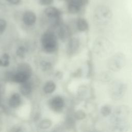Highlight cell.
<instances>
[{"mask_svg":"<svg viewBox=\"0 0 132 132\" xmlns=\"http://www.w3.org/2000/svg\"><path fill=\"white\" fill-rule=\"evenodd\" d=\"M112 13L109 7L105 5H100L96 7L93 13V19L95 23L100 25H105L111 21Z\"/></svg>","mask_w":132,"mask_h":132,"instance_id":"6da1fadb","label":"cell"},{"mask_svg":"<svg viewBox=\"0 0 132 132\" xmlns=\"http://www.w3.org/2000/svg\"><path fill=\"white\" fill-rule=\"evenodd\" d=\"M41 41L43 48L47 53H53L57 48V38L53 31L44 32L41 37Z\"/></svg>","mask_w":132,"mask_h":132,"instance_id":"7a4b0ae2","label":"cell"},{"mask_svg":"<svg viewBox=\"0 0 132 132\" xmlns=\"http://www.w3.org/2000/svg\"><path fill=\"white\" fill-rule=\"evenodd\" d=\"M125 57L122 53H118L110 58L108 62V68L113 71L121 69L125 64Z\"/></svg>","mask_w":132,"mask_h":132,"instance_id":"3957f363","label":"cell"},{"mask_svg":"<svg viewBox=\"0 0 132 132\" xmlns=\"http://www.w3.org/2000/svg\"><path fill=\"white\" fill-rule=\"evenodd\" d=\"M44 13L51 21L52 24L54 26H58L60 25V16L61 15V12L58 8L55 7L50 6L44 9Z\"/></svg>","mask_w":132,"mask_h":132,"instance_id":"277c9868","label":"cell"},{"mask_svg":"<svg viewBox=\"0 0 132 132\" xmlns=\"http://www.w3.org/2000/svg\"><path fill=\"white\" fill-rule=\"evenodd\" d=\"M94 52L97 54H105L110 47V42L105 38H98L94 43Z\"/></svg>","mask_w":132,"mask_h":132,"instance_id":"5b68a950","label":"cell"},{"mask_svg":"<svg viewBox=\"0 0 132 132\" xmlns=\"http://www.w3.org/2000/svg\"><path fill=\"white\" fill-rule=\"evenodd\" d=\"M88 0H71L68 4V10L69 13L71 14H76L78 13L81 7L88 2Z\"/></svg>","mask_w":132,"mask_h":132,"instance_id":"8992f818","label":"cell"},{"mask_svg":"<svg viewBox=\"0 0 132 132\" xmlns=\"http://www.w3.org/2000/svg\"><path fill=\"white\" fill-rule=\"evenodd\" d=\"M64 100L60 96H56L53 97L50 102L51 109L55 112H59L62 110L64 106Z\"/></svg>","mask_w":132,"mask_h":132,"instance_id":"52a82bcc","label":"cell"},{"mask_svg":"<svg viewBox=\"0 0 132 132\" xmlns=\"http://www.w3.org/2000/svg\"><path fill=\"white\" fill-rule=\"evenodd\" d=\"M112 87L111 91L114 98H119L123 96L125 90V87L123 84L120 83V82H116Z\"/></svg>","mask_w":132,"mask_h":132,"instance_id":"ba28073f","label":"cell"},{"mask_svg":"<svg viewBox=\"0 0 132 132\" xmlns=\"http://www.w3.org/2000/svg\"><path fill=\"white\" fill-rule=\"evenodd\" d=\"M37 16L35 12L31 11H26L23 15V21L27 26H32L36 22Z\"/></svg>","mask_w":132,"mask_h":132,"instance_id":"9c48e42d","label":"cell"},{"mask_svg":"<svg viewBox=\"0 0 132 132\" xmlns=\"http://www.w3.org/2000/svg\"><path fill=\"white\" fill-rule=\"evenodd\" d=\"M79 46V42L77 38H71L68 44L67 53L69 55H72L76 53Z\"/></svg>","mask_w":132,"mask_h":132,"instance_id":"30bf717a","label":"cell"},{"mask_svg":"<svg viewBox=\"0 0 132 132\" xmlns=\"http://www.w3.org/2000/svg\"><path fill=\"white\" fill-rule=\"evenodd\" d=\"M30 77V76H29L28 75L25 73L18 71L17 73L13 75L11 79L14 82L22 84L24 82L27 81Z\"/></svg>","mask_w":132,"mask_h":132,"instance_id":"8fae6325","label":"cell"},{"mask_svg":"<svg viewBox=\"0 0 132 132\" xmlns=\"http://www.w3.org/2000/svg\"><path fill=\"white\" fill-rule=\"evenodd\" d=\"M58 36L60 39L64 41L70 36V30L69 27L65 25H60L58 30Z\"/></svg>","mask_w":132,"mask_h":132,"instance_id":"7c38bea8","label":"cell"},{"mask_svg":"<svg viewBox=\"0 0 132 132\" xmlns=\"http://www.w3.org/2000/svg\"><path fill=\"white\" fill-rule=\"evenodd\" d=\"M21 103V98L19 94L15 93L13 94L9 100V105L12 108H16L20 106Z\"/></svg>","mask_w":132,"mask_h":132,"instance_id":"4fadbf2b","label":"cell"},{"mask_svg":"<svg viewBox=\"0 0 132 132\" xmlns=\"http://www.w3.org/2000/svg\"><path fill=\"white\" fill-rule=\"evenodd\" d=\"M76 26L77 29L80 31H86L89 27L88 22L84 18H79L77 19L76 21Z\"/></svg>","mask_w":132,"mask_h":132,"instance_id":"5bb4252c","label":"cell"},{"mask_svg":"<svg viewBox=\"0 0 132 132\" xmlns=\"http://www.w3.org/2000/svg\"><path fill=\"white\" fill-rule=\"evenodd\" d=\"M32 90L31 85L29 82L27 81L22 83V85L20 87V92L23 95H29Z\"/></svg>","mask_w":132,"mask_h":132,"instance_id":"9a60e30c","label":"cell"},{"mask_svg":"<svg viewBox=\"0 0 132 132\" xmlns=\"http://www.w3.org/2000/svg\"><path fill=\"white\" fill-rule=\"evenodd\" d=\"M56 85L52 80H48L45 82L43 86V91L46 94L53 93L56 89Z\"/></svg>","mask_w":132,"mask_h":132,"instance_id":"2e32d148","label":"cell"},{"mask_svg":"<svg viewBox=\"0 0 132 132\" xmlns=\"http://www.w3.org/2000/svg\"><path fill=\"white\" fill-rule=\"evenodd\" d=\"M18 71L22 72L31 76L32 74V68L31 66L27 63H22L20 64L18 68Z\"/></svg>","mask_w":132,"mask_h":132,"instance_id":"e0dca14e","label":"cell"},{"mask_svg":"<svg viewBox=\"0 0 132 132\" xmlns=\"http://www.w3.org/2000/svg\"><path fill=\"white\" fill-rule=\"evenodd\" d=\"M52 125V121L50 119H44L42 120L40 122L39 124V127L40 128L42 129H46L51 127Z\"/></svg>","mask_w":132,"mask_h":132,"instance_id":"ac0fdd59","label":"cell"},{"mask_svg":"<svg viewBox=\"0 0 132 132\" xmlns=\"http://www.w3.org/2000/svg\"><path fill=\"white\" fill-rule=\"evenodd\" d=\"M111 112V107L109 105H105L101 108V113L104 117L109 116Z\"/></svg>","mask_w":132,"mask_h":132,"instance_id":"d6986e66","label":"cell"},{"mask_svg":"<svg viewBox=\"0 0 132 132\" xmlns=\"http://www.w3.org/2000/svg\"><path fill=\"white\" fill-rule=\"evenodd\" d=\"M40 67L42 71H47L51 69L52 65L50 62L46 60H42L40 62Z\"/></svg>","mask_w":132,"mask_h":132,"instance_id":"ffe728a7","label":"cell"},{"mask_svg":"<svg viewBox=\"0 0 132 132\" xmlns=\"http://www.w3.org/2000/svg\"><path fill=\"white\" fill-rule=\"evenodd\" d=\"M9 64V56L7 54H4L2 58H0V66L7 67Z\"/></svg>","mask_w":132,"mask_h":132,"instance_id":"44dd1931","label":"cell"},{"mask_svg":"<svg viewBox=\"0 0 132 132\" xmlns=\"http://www.w3.org/2000/svg\"><path fill=\"white\" fill-rule=\"evenodd\" d=\"M74 117L76 119L81 120L84 119L86 117V114L84 110H78L74 112Z\"/></svg>","mask_w":132,"mask_h":132,"instance_id":"7402d4cb","label":"cell"},{"mask_svg":"<svg viewBox=\"0 0 132 132\" xmlns=\"http://www.w3.org/2000/svg\"><path fill=\"white\" fill-rule=\"evenodd\" d=\"M26 52H27V50L26 48L23 46H21L18 48L16 52V53L17 56H19V57L24 58L26 55Z\"/></svg>","mask_w":132,"mask_h":132,"instance_id":"603a6c76","label":"cell"},{"mask_svg":"<svg viewBox=\"0 0 132 132\" xmlns=\"http://www.w3.org/2000/svg\"><path fill=\"white\" fill-rule=\"evenodd\" d=\"M7 23L6 21L3 19H0V34L3 33L6 27Z\"/></svg>","mask_w":132,"mask_h":132,"instance_id":"cb8c5ba5","label":"cell"},{"mask_svg":"<svg viewBox=\"0 0 132 132\" xmlns=\"http://www.w3.org/2000/svg\"><path fill=\"white\" fill-rule=\"evenodd\" d=\"M53 0H40V3L42 5H49L51 4Z\"/></svg>","mask_w":132,"mask_h":132,"instance_id":"d4e9b609","label":"cell"},{"mask_svg":"<svg viewBox=\"0 0 132 132\" xmlns=\"http://www.w3.org/2000/svg\"><path fill=\"white\" fill-rule=\"evenodd\" d=\"M7 2L13 5H17L19 4L21 0H6Z\"/></svg>","mask_w":132,"mask_h":132,"instance_id":"484cf974","label":"cell"}]
</instances>
